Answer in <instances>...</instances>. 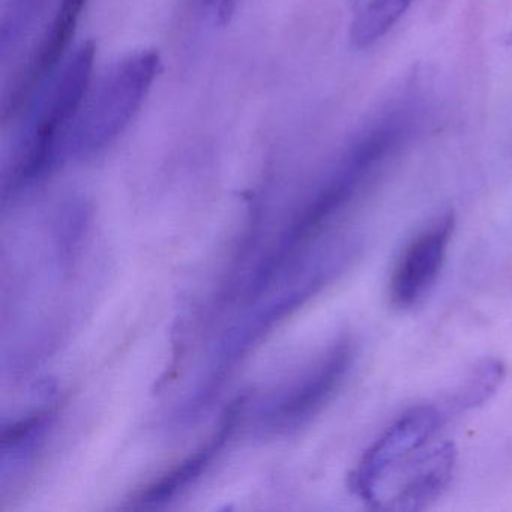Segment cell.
<instances>
[{
  "label": "cell",
  "instance_id": "obj_1",
  "mask_svg": "<svg viewBox=\"0 0 512 512\" xmlns=\"http://www.w3.org/2000/svg\"><path fill=\"white\" fill-rule=\"evenodd\" d=\"M451 410L442 403H424L398 416L365 451L350 476L353 493L371 505L382 482L416 452L439 436Z\"/></svg>",
  "mask_w": 512,
  "mask_h": 512
},
{
  "label": "cell",
  "instance_id": "obj_10",
  "mask_svg": "<svg viewBox=\"0 0 512 512\" xmlns=\"http://www.w3.org/2000/svg\"><path fill=\"white\" fill-rule=\"evenodd\" d=\"M46 419L47 413H35V415L29 416V418L17 422L13 427L7 428L4 434H2V448L7 449L19 446L20 443L32 437V434H34L38 428L43 427Z\"/></svg>",
  "mask_w": 512,
  "mask_h": 512
},
{
  "label": "cell",
  "instance_id": "obj_2",
  "mask_svg": "<svg viewBox=\"0 0 512 512\" xmlns=\"http://www.w3.org/2000/svg\"><path fill=\"white\" fill-rule=\"evenodd\" d=\"M454 214L431 221L403 248L392 268L388 298L400 311L418 307L436 286L454 236Z\"/></svg>",
  "mask_w": 512,
  "mask_h": 512
},
{
  "label": "cell",
  "instance_id": "obj_4",
  "mask_svg": "<svg viewBox=\"0 0 512 512\" xmlns=\"http://www.w3.org/2000/svg\"><path fill=\"white\" fill-rule=\"evenodd\" d=\"M95 50L91 44L83 46L74 56L73 61L68 65L53 94L50 106L44 112L40 125L35 130L34 139L26 155L23 164L22 178L34 179L46 169L47 163L52 157L55 149L59 131L71 121L88 88L89 77H91L92 62H94Z\"/></svg>",
  "mask_w": 512,
  "mask_h": 512
},
{
  "label": "cell",
  "instance_id": "obj_8",
  "mask_svg": "<svg viewBox=\"0 0 512 512\" xmlns=\"http://www.w3.org/2000/svg\"><path fill=\"white\" fill-rule=\"evenodd\" d=\"M505 379V367L497 361H485L473 368L466 379L446 397L445 404L452 415L469 412L490 400Z\"/></svg>",
  "mask_w": 512,
  "mask_h": 512
},
{
  "label": "cell",
  "instance_id": "obj_3",
  "mask_svg": "<svg viewBox=\"0 0 512 512\" xmlns=\"http://www.w3.org/2000/svg\"><path fill=\"white\" fill-rule=\"evenodd\" d=\"M457 451L451 442H433L401 464L383 481L373 508L419 511L442 496L451 484Z\"/></svg>",
  "mask_w": 512,
  "mask_h": 512
},
{
  "label": "cell",
  "instance_id": "obj_6",
  "mask_svg": "<svg viewBox=\"0 0 512 512\" xmlns=\"http://www.w3.org/2000/svg\"><path fill=\"white\" fill-rule=\"evenodd\" d=\"M352 362V341L344 338L335 343L313 370L284 397L274 418L284 427H295L313 418L340 388Z\"/></svg>",
  "mask_w": 512,
  "mask_h": 512
},
{
  "label": "cell",
  "instance_id": "obj_9",
  "mask_svg": "<svg viewBox=\"0 0 512 512\" xmlns=\"http://www.w3.org/2000/svg\"><path fill=\"white\" fill-rule=\"evenodd\" d=\"M413 0H368L352 28L353 44L359 49L382 40L407 13Z\"/></svg>",
  "mask_w": 512,
  "mask_h": 512
},
{
  "label": "cell",
  "instance_id": "obj_5",
  "mask_svg": "<svg viewBox=\"0 0 512 512\" xmlns=\"http://www.w3.org/2000/svg\"><path fill=\"white\" fill-rule=\"evenodd\" d=\"M158 68V56L154 53L137 56L119 68L116 76L107 82L101 92L98 106L83 139L88 140L92 148L106 143L115 137L127 124L137 107L142 103L143 95L149 89Z\"/></svg>",
  "mask_w": 512,
  "mask_h": 512
},
{
  "label": "cell",
  "instance_id": "obj_7",
  "mask_svg": "<svg viewBox=\"0 0 512 512\" xmlns=\"http://www.w3.org/2000/svg\"><path fill=\"white\" fill-rule=\"evenodd\" d=\"M244 403L245 398L241 397L238 398L235 403L230 404L223 421H221L220 428H218V431H215L212 439L209 440L206 445H203L202 448L197 449L187 460L182 461L172 472L163 476L160 481L146 488V490L140 494L137 502L143 506L157 505V503L166 502L167 499L179 493L182 488L196 481V479L202 475L203 470L217 457L218 452L224 448L230 436H232L236 425H238L242 409H244Z\"/></svg>",
  "mask_w": 512,
  "mask_h": 512
}]
</instances>
